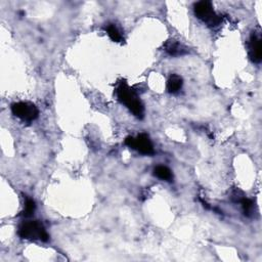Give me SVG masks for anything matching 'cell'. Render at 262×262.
<instances>
[{"label":"cell","instance_id":"6da1fadb","mask_svg":"<svg viewBox=\"0 0 262 262\" xmlns=\"http://www.w3.org/2000/svg\"><path fill=\"white\" fill-rule=\"evenodd\" d=\"M117 96L118 99L124 103L131 113L138 119L143 118L144 114V108L136 93L134 92L133 89H131L125 80L121 81L119 83V86L117 88Z\"/></svg>","mask_w":262,"mask_h":262},{"label":"cell","instance_id":"7a4b0ae2","mask_svg":"<svg viewBox=\"0 0 262 262\" xmlns=\"http://www.w3.org/2000/svg\"><path fill=\"white\" fill-rule=\"evenodd\" d=\"M19 236L25 240H40L47 242L49 239L46 230L39 221H27L22 223L19 228Z\"/></svg>","mask_w":262,"mask_h":262},{"label":"cell","instance_id":"3957f363","mask_svg":"<svg viewBox=\"0 0 262 262\" xmlns=\"http://www.w3.org/2000/svg\"><path fill=\"white\" fill-rule=\"evenodd\" d=\"M194 12L196 17L206 23L209 27L218 26L222 22V17L215 14L212 4L210 2H206V0L197 3L194 7Z\"/></svg>","mask_w":262,"mask_h":262},{"label":"cell","instance_id":"277c9868","mask_svg":"<svg viewBox=\"0 0 262 262\" xmlns=\"http://www.w3.org/2000/svg\"><path fill=\"white\" fill-rule=\"evenodd\" d=\"M13 114L25 122H32L38 118L39 111L35 104L28 101H20L12 104Z\"/></svg>","mask_w":262,"mask_h":262},{"label":"cell","instance_id":"5b68a950","mask_svg":"<svg viewBox=\"0 0 262 262\" xmlns=\"http://www.w3.org/2000/svg\"><path fill=\"white\" fill-rule=\"evenodd\" d=\"M125 144L133 149H136L137 152H139L142 155L149 156L155 153L154 145L151 139H149L148 135L145 133H140L136 137H132V136L126 137Z\"/></svg>","mask_w":262,"mask_h":262},{"label":"cell","instance_id":"8992f818","mask_svg":"<svg viewBox=\"0 0 262 262\" xmlns=\"http://www.w3.org/2000/svg\"><path fill=\"white\" fill-rule=\"evenodd\" d=\"M249 57L253 63L259 64L262 60V49H261V38L256 33H253L249 40Z\"/></svg>","mask_w":262,"mask_h":262},{"label":"cell","instance_id":"52a82bcc","mask_svg":"<svg viewBox=\"0 0 262 262\" xmlns=\"http://www.w3.org/2000/svg\"><path fill=\"white\" fill-rule=\"evenodd\" d=\"M164 49L171 57H180L189 53L188 48H186L182 43L174 39H170L166 41V43L164 44Z\"/></svg>","mask_w":262,"mask_h":262},{"label":"cell","instance_id":"ba28073f","mask_svg":"<svg viewBox=\"0 0 262 262\" xmlns=\"http://www.w3.org/2000/svg\"><path fill=\"white\" fill-rule=\"evenodd\" d=\"M182 84H183V80L180 76H178L176 74L171 75L170 78L167 81V90L169 93L172 94L177 93L181 89Z\"/></svg>","mask_w":262,"mask_h":262},{"label":"cell","instance_id":"9c48e42d","mask_svg":"<svg viewBox=\"0 0 262 262\" xmlns=\"http://www.w3.org/2000/svg\"><path fill=\"white\" fill-rule=\"evenodd\" d=\"M154 175L162 180L171 181L173 179V174L171 170L168 167L163 165H159L154 169Z\"/></svg>","mask_w":262,"mask_h":262},{"label":"cell","instance_id":"30bf717a","mask_svg":"<svg viewBox=\"0 0 262 262\" xmlns=\"http://www.w3.org/2000/svg\"><path fill=\"white\" fill-rule=\"evenodd\" d=\"M106 31L110 38L114 42H121L123 40L121 33L119 32L118 28L114 24H108V26L106 27Z\"/></svg>","mask_w":262,"mask_h":262},{"label":"cell","instance_id":"8fae6325","mask_svg":"<svg viewBox=\"0 0 262 262\" xmlns=\"http://www.w3.org/2000/svg\"><path fill=\"white\" fill-rule=\"evenodd\" d=\"M35 209H36V204H35V201L31 198H26V201H25V209L24 211L22 212V215L24 217H30L34 214L35 212Z\"/></svg>","mask_w":262,"mask_h":262},{"label":"cell","instance_id":"7c38bea8","mask_svg":"<svg viewBox=\"0 0 262 262\" xmlns=\"http://www.w3.org/2000/svg\"><path fill=\"white\" fill-rule=\"evenodd\" d=\"M240 203L242 204V207H243V210H244L245 215L251 216V214H252V212H253V207H254L253 201L250 200V199H248V198H246V197H244V198L241 200Z\"/></svg>","mask_w":262,"mask_h":262}]
</instances>
